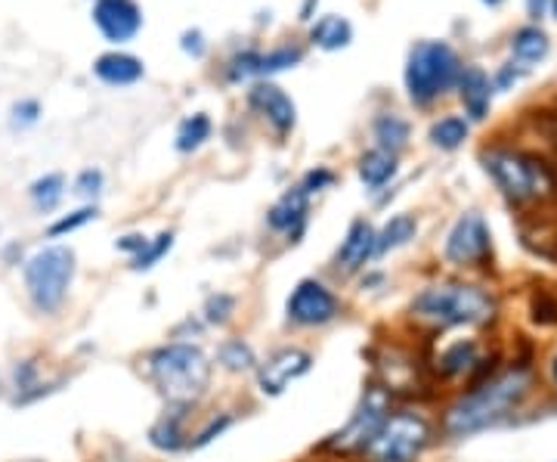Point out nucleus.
Instances as JSON below:
<instances>
[{"instance_id":"4c0bfd02","label":"nucleus","mask_w":557,"mask_h":462,"mask_svg":"<svg viewBox=\"0 0 557 462\" xmlns=\"http://www.w3.org/2000/svg\"><path fill=\"white\" fill-rule=\"evenodd\" d=\"M13 115H16V118H13L16 125H35L38 115H41V106H38L35 100H25V103H16V106H13Z\"/></svg>"},{"instance_id":"49530a36","label":"nucleus","mask_w":557,"mask_h":462,"mask_svg":"<svg viewBox=\"0 0 557 462\" xmlns=\"http://www.w3.org/2000/svg\"><path fill=\"white\" fill-rule=\"evenodd\" d=\"M483 3H490V7H495V3H502V0H483Z\"/></svg>"},{"instance_id":"a19ab883","label":"nucleus","mask_w":557,"mask_h":462,"mask_svg":"<svg viewBox=\"0 0 557 462\" xmlns=\"http://www.w3.org/2000/svg\"><path fill=\"white\" fill-rule=\"evenodd\" d=\"M511 81H517V72H511V66H505L502 75H498V88H508Z\"/></svg>"},{"instance_id":"37998d69","label":"nucleus","mask_w":557,"mask_h":462,"mask_svg":"<svg viewBox=\"0 0 557 462\" xmlns=\"http://www.w3.org/2000/svg\"><path fill=\"white\" fill-rule=\"evenodd\" d=\"M542 10H545V0H530V16H533V20L542 16Z\"/></svg>"},{"instance_id":"c9c22d12","label":"nucleus","mask_w":557,"mask_h":462,"mask_svg":"<svg viewBox=\"0 0 557 462\" xmlns=\"http://www.w3.org/2000/svg\"><path fill=\"white\" fill-rule=\"evenodd\" d=\"M335 180V175L328 171V168H313V171H307V177H303V193L307 196H313V193H320V190H325L328 183Z\"/></svg>"},{"instance_id":"4468645a","label":"nucleus","mask_w":557,"mask_h":462,"mask_svg":"<svg viewBox=\"0 0 557 462\" xmlns=\"http://www.w3.org/2000/svg\"><path fill=\"white\" fill-rule=\"evenodd\" d=\"M307 211H310V196L303 193V187H292V190L282 193V198L270 208L267 223H270L276 233L292 236V243H298V236L303 233V223H307Z\"/></svg>"},{"instance_id":"f03ea898","label":"nucleus","mask_w":557,"mask_h":462,"mask_svg":"<svg viewBox=\"0 0 557 462\" xmlns=\"http://www.w3.org/2000/svg\"><path fill=\"white\" fill-rule=\"evenodd\" d=\"M146 373L168 407H195L208 395L211 385V360L202 348L186 342L161 345L146 357Z\"/></svg>"},{"instance_id":"72a5a7b5","label":"nucleus","mask_w":557,"mask_h":462,"mask_svg":"<svg viewBox=\"0 0 557 462\" xmlns=\"http://www.w3.org/2000/svg\"><path fill=\"white\" fill-rule=\"evenodd\" d=\"M100 190H103V175H100L96 168H87V171H81L78 180H75V193H78V196L93 198L100 196Z\"/></svg>"},{"instance_id":"f3484780","label":"nucleus","mask_w":557,"mask_h":462,"mask_svg":"<svg viewBox=\"0 0 557 462\" xmlns=\"http://www.w3.org/2000/svg\"><path fill=\"white\" fill-rule=\"evenodd\" d=\"M93 72L100 81H106L112 88H125V85H133L143 78V63L130 53H103L96 63H93Z\"/></svg>"},{"instance_id":"412c9836","label":"nucleus","mask_w":557,"mask_h":462,"mask_svg":"<svg viewBox=\"0 0 557 462\" xmlns=\"http://www.w3.org/2000/svg\"><path fill=\"white\" fill-rule=\"evenodd\" d=\"M217 363L226 370V373H251L258 370V357L255 348L242 338H226L220 348H217Z\"/></svg>"},{"instance_id":"6e6552de","label":"nucleus","mask_w":557,"mask_h":462,"mask_svg":"<svg viewBox=\"0 0 557 462\" xmlns=\"http://www.w3.org/2000/svg\"><path fill=\"white\" fill-rule=\"evenodd\" d=\"M387 413H390V392H387V388H378V385H372V388L363 395V400H360L357 413L347 419V425L338 428V432L325 440L322 447H325V450H332V453H344V457L360 453L365 444L372 440V435L381 428V422L387 419Z\"/></svg>"},{"instance_id":"4be33fe9","label":"nucleus","mask_w":557,"mask_h":462,"mask_svg":"<svg viewBox=\"0 0 557 462\" xmlns=\"http://www.w3.org/2000/svg\"><path fill=\"white\" fill-rule=\"evenodd\" d=\"M415 233H418V223L412 215H397V218H390L381 227V233H375V255H385L390 248H400V245H406L409 240H415Z\"/></svg>"},{"instance_id":"6ab92c4d","label":"nucleus","mask_w":557,"mask_h":462,"mask_svg":"<svg viewBox=\"0 0 557 462\" xmlns=\"http://www.w3.org/2000/svg\"><path fill=\"white\" fill-rule=\"evenodd\" d=\"M310 41L322 50H341L353 41V28L344 16H322L316 23L310 25Z\"/></svg>"},{"instance_id":"1a4fd4ad","label":"nucleus","mask_w":557,"mask_h":462,"mask_svg":"<svg viewBox=\"0 0 557 462\" xmlns=\"http://www.w3.org/2000/svg\"><path fill=\"white\" fill-rule=\"evenodd\" d=\"M341 301L328 286H322L320 280H300L295 292L285 301L288 323L295 326H325L338 317Z\"/></svg>"},{"instance_id":"393cba45","label":"nucleus","mask_w":557,"mask_h":462,"mask_svg":"<svg viewBox=\"0 0 557 462\" xmlns=\"http://www.w3.org/2000/svg\"><path fill=\"white\" fill-rule=\"evenodd\" d=\"M208 137H211V118L205 112H195L190 118H183L180 128H177V150L180 153H193Z\"/></svg>"},{"instance_id":"20e7f679","label":"nucleus","mask_w":557,"mask_h":462,"mask_svg":"<svg viewBox=\"0 0 557 462\" xmlns=\"http://www.w3.org/2000/svg\"><path fill=\"white\" fill-rule=\"evenodd\" d=\"M458 72H462V63L450 44L443 41L415 44L406 63L409 100L415 106H428L430 100H437L458 81Z\"/></svg>"},{"instance_id":"e433bc0d","label":"nucleus","mask_w":557,"mask_h":462,"mask_svg":"<svg viewBox=\"0 0 557 462\" xmlns=\"http://www.w3.org/2000/svg\"><path fill=\"white\" fill-rule=\"evenodd\" d=\"M533 320L536 323H555L557 320V305L548 295H539L536 301H533Z\"/></svg>"},{"instance_id":"f8f14e48","label":"nucleus","mask_w":557,"mask_h":462,"mask_svg":"<svg viewBox=\"0 0 557 462\" xmlns=\"http://www.w3.org/2000/svg\"><path fill=\"white\" fill-rule=\"evenodd\" d=\"M93 23L103 31L106 41L125 44L143 28V13H140L137 0H96Z\"/></svg>"},{"instance_id":"0eeeda50","label":"nucleus","mask_w":557,"mask_h":462,"mask_svg":"<svg viewBox=\"0 0 557 462\" xmlns=\"http://www.w3.org/2000/svg\"><path fill=\"white\" fill-rule=\"evenodd\" d=\"M430 440L428 419L418 413H387L381 428L360 450L363 462H415Z\"/></svg>"},{"instance_id":"7ed1b4c3","label":"nucleus","mask_w":557,"mask_h":462,"mask_svg":"<svg viewBox=\"0 0 557 462\" xmlns=\"http://www.w3.org/2000/svg\"><path fill=\"white\" fill-rule=\"evenodd\" d=\"M412 313L433 326H483L495 317V301L480 286L440 283L412 298Z\"/></svg>"},{"instance_id":"2eb2a0df","label":"nucleus","mask_w":557,"mask_h":462,"mask_svg":"<svg viewBox=\"0 0 557 462\" xmlns=\"http://www.w3.org/2000/svg\"><path fill=\"white\" fill-rule=\"evenodd\" d=\"M375 258V227L368 220H353L347 236H344L341 248H338V270L344 273H357L363 270L368 261Z\"/></svg>"},{"instance_id":"9d476101","label":"nucleus","mask_w":557,"mask_h":462,"mask_svg":"<svg viewBox=\"0 0 557 462\" xmlns=\"http://www.w3.org/2000/svg\"><path fill=\"white\" fill-rule=\"evenodd\" d=\"M310 367H313V354L303 351V348H282V351L270 354L263 363H258L260 395H285V388L292 382H298L300 375L310 373Z\"/></svg>"},{"instance_id":"ea45409f","label":"nucleus","mask_w":557,"mask_h":462,"mask_svg":"<svg viewBox=\"0 0 557 462\" xmlns=\"http://www.w3.org/2000/svg\"><path fill=\"white\" fill-rule=\"evenodd\" d=\"M146 243H150L146 236L130 233V236H121V240H118V248H121V252H128V255H140V252L146 248Z\"/></svg>"},{"instance_id":"5701e85b","label":"nucleus","mask_w":557,"mask_h":462,"mask_svg":"<svg viewBox=\"0 0 557 462\" xmlns=\"http://www.w3.org/2000/svg\"><path fill=\"white\" fill-rule=\"evenodd\" d=\"M393 175H397V155L385 153V150H368L360 158V177H363L365 187H372V190L385 187Z\"/></svg>"},{"instance_id":"aec40b11","label":"nucleus","mask_w":557,"mask_h":462,"mask_svg":"<svg viewBox=\"0 0 557 462\" xmlns=\"http://www.w3.org/2000/svg\"><path fill=\"white\" fill-rule=\"evenodd\" d=\"M372 131H375V140H378V150H385L390 155H397L409 143V125L400 115H390V112L375 118Z\"/></svg>"},{"instance_id":"9b49d317","label":"nucleus","mask_w":557,"mask_h":462,"mask_svg":"<svg viewBox=\"0 0 557 462\" xmlns=\"http://www.w3.org/2000/svg\"><path fill=\"white\" fill-rule=\"evenodd\" d=\"M490 255V227L480 215H465L452 227L450 240H446V258L452 265H477Z\"/></svg>"},{"instance_id":"bb28decb","label":"nucleus","mask_w":557,"mask_h":462,"mask_svg":"<svg viewBox=\"0 0 557 462\" xmlns=\"http://www.w3.org/2000/svg\"><path fill=\"white\" fill-rule=\"evenodd\" d=\"M65 196V180L63 175H47L41 180L31 183V202L41 208V211H53Z\"/></svg>"},{"instance_id":"a18cd8bd","label":"nucleus","mask_w":557,"mask_h":462,"mask_svg":"<svg viewBox=\"0 0 557 462\" xmlns=\"http://www.w3.org/2000/svg\"><path fill=\"white\" fill-rule=\"evenodd\" d=\"M552 13H555V20H557V0H552Z\"/></svg>"},{"instance_id":"7c9ffc66","label":"nucleus","mask_w":557,"mask_h":462,"mask_svg":"<svg viewBox=\"0 0 557 462\" xmlns=\"http://www.w3.org/2000/svg\"><path fill=\"white\" fill-rule=\"evenodd\" d=\"M233 310H236V298L226 292H217V295H208V301H205V320L215 326H223L233 317Z\"/></svg>"},{"instance_id":"473e14b6","label":"nucleus","mask_w":557,"mask_h":462,"mask_svg":"<svg viewBox=\"0 0 557 462\" xmlns=\"http://www.w3.org/2000/svg\"><path fill=\"white\" fill-rule=\"evenodd\" d=\"M96 218V208H78V211H72V215H65L60 218L56 223H50V236H65V233H72V230H78V227H85L90 220Z\"/></svg>"},{"instance_id":"cd10ccee","label":"nucleus","mask_w":557,"mask_h":462,"mask_svg":"<svg viewBox=\"0 0 557 462\" xmlns=\"http://www.w3.org/2000/svg\"><path fill=\"white\" fill-rule=\"evenodd\" d=\"M477 363V345L474 342H455L450 351L440 357V373L462 375Z\"/></svg>"},{"instance_id":"f704fd0d","label":"nucleus","mask_w":557,"mask_h":462,"mask_svg":"<svg viewBox=\"0 0 557 462\" xmlns=\"http://www.w3.org/2000/svg\"><path fill=\"white\" fill-rule=\"evenodd\" d=\"M230 425H233V416L211 419V422H208V425H205V428H202V432L195 435L193 447H208V444H211L215 438H220V435H223V432H226Z\"/></svg>"},{"instance_id":"dca6fc26","label":"nucleus","mask_w":557,"mask_h":462,"mask_svg":"<svg viewBox=\"0 0 557 462\" xmlns=\"http://www.w3.org/2000/svg\"><path fill=\"white\" fill-rule=\"evenodd\" d=\"M458 97H462V103H465V110L471 115L474 121H480V118H487V112H490V103H493V85H490V75L483 72V68L477 66H468L458 72Z\"/></svg>"},{"instance_id":"39448f33","label":"nucleus","mask_w":557,"mask_h":462,"mask_svg":"<svg viewBox=\"0 0 557 462\" xmlns=\"http://www.w3.org/2000/svg\"><path fill=\"white\" fill-rule=\"evenodd\" d=\"M487 171L498 183V190L511 202H533L555 190L552 168L536 155L515 153V150H493L483 155Z\"/></svg>"},{"instance_id":"c03bdc74","label":"nucleus","mask_w":557,"mask_h":462,"mask_svg":"<svg viewBox=\"0 0 557 462\" xmlns=\"http://www.w3.org/2000/svg\"><path fill=\"white\" fill-rule=\"evenodd\" d=\"M552 375H555V382H557V357H555V363H552Z\"/></svg>"},{"instance_id":"423d86ee","label":"nucleus","mask_w":557,"mask_h":462,"mask_svg":"<svg viewBox=\"0 0 557 462\" xmlns=\"http://www.w3.org/2000/svg\"><path fill=\"white\" fill-rule=\"evenodd\" d=\"M72 280H75V252L68 245H47L35 252L25 265L28 298L43 313L63 308Z\"/></svg>"},{"instance_id":"c85d7f7f","label":"nucleus","mask_w":557,"mask_h":462,"mask_svg":"<svg viewBox=\"0 0 557 462\" xmlns=\"http://www.w3.org/2000/svg\"><path fill=\"white\" fill-rule=\"evenodd\" d=\"M303 60V50L300 47H276L270 53H260V75H273V72H285V68L298 66Z\"/></svg>"},{"instance_id":"b1692460","label":"nucleus","mask_w":557,"mask_h":462,"mask_svg":"<svg viewBox=\"0 0 557 462\" xmlns=\"http://www.w3.org/2000/svg\"><path fill=\"white\" fill-rule=\"evenodd\" d=\"M511 53H515L520 63H539L548 56V35L536 28V25H527L515 31L511 38Z\"/></svg>"},{"instance_id":"a211bd4d","label":"nucleus","mask_w":557,"mask_h":462,"mask_svg":"<svg viewBox=\"0 0 557 462\" xmlns=\"http://www.w3.org/2000/svg\"><path fill=\"white\" fill-rule=\"evenodd\" d=\"M186 407H168V413L158 419L150 428V444L165 450V453H177L183 450L190 440H186V432H183V419H186Z\"/></svg>"},{"instance_id":"f257e3e1","label":"nucleus","mask_w":557,"mask_h":462,"mask_svg":"<svg viewBox=\"0 0 557 462\" xmlns=\"http://www.w3.org/2000/svg\"><path fill=\"white\" fill-rule=\"evenodd\" d=\"M530 395V373L527 370H505L490 382H483L477 392L465 395L458 403H452L443 419V428L450 438H471L477 432H487L508 419L523 397Z\"/></svg>"},{"instance_id":"58836bf2","label":"nucleus","mask_w":557,"mask_h":462,"mask_svg":"<svg viewBox=\"0 0 557 462\" xmlns=\"http://www.w3.org/2000/svg\"><path fill=\"white\" fill-rule=\"evenodd\" d=\"M180 47H183V50H186V53H190V56H195V60H198V56H205V38H202V31H183V41H180Z\"/></svg>"},{"instance_id":"a878e982","label":"nucleus","mask_w":557,"mask_h":462,"mask_svg":"<svg viewBox=\"0 0 557 462\" xmlns=\"http://www.w3.org/2000/svg\"><path fill=\"white\" fill-rule=\"evenodd\" d=\"M465 137H468V121L458 118V115L440 118V121L430 125V143L440 146V150H455V146H462Z\"/></svg>"},{"instance_id":"79ce46f5","label":"nucleus","mask_w":557,"mask_h":462,"mask_svg":"<svg viewBox=\"0 0 557 462\" xmlns=\"http://www.w3.org/2000/svg\"><path fill=\"white\" fill-rule=\"evenodd\" d=\"M320 0H307L303 3V10H300V20H313V7H316Z\"/></svg>"},{"instance_id":"c756f323","label":"nucleus","mask_w":557,"mask_h":462,"mask_svg":"<svg viewBox=\"0 0 557 462\" xmlns=\"http://www.w3.org/2000/svg\"><path fill=\"white\" fill-rule=\"evenodd\" d=\"M173 245V233H158L155 240L146 243V248L140 252V255H133V270H150L155 267L168 252H171Z\"/></svg>"},{"instance_id":"2f4dec72","label":"nucleus","mask_w":557,"mask_h":462,"mask_svg":"<svg viewBox=\"0 0 557 462\" xmlns=\"http://www.w3.org/2000/svg\"><path fill=\"white\" fill-rule=\"evenodd\" d=\"M226 75H230V81H245V78H251V75H260V53H255V50L236 53V56L230 60Z\"/></svg>"},{"instance_id":"ddd939ff","label":"nucleus","mask_w":557,"mask_h":462,"mask_svg":"<svg viewBox=\"0 0 557 462\" xmlns=\"http://www.w3.org/2000/svg\"><path fill=\"white\" fill-rule=\"evenodd\" d=\"M248 103L273 125V131L278 137H288L295 131V121H298V110L292 103V97L282 88H276L273 81H258L255 88L248 90Z\"/></svg>"}]
</instances>
